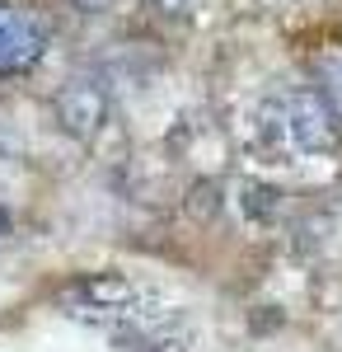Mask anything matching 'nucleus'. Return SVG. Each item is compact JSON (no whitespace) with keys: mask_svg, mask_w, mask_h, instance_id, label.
<instances>
[{"mask_svg":"<svg viewBox=\"0 0 342 352\" xmlns=\"http://www.w3.org/2000/svg\"><path fill=\"white\" fill-rule=\"evenodd\" d=\"M47 38L52 33L33 10L14 5V0H0V80L28 76L47 56Z\"/></svg>","mask_w":342,"mask_h":352,"instance_id":"7ed1b4c3","label":"nucleus"},{"mask_svg":"<svg viewBox=\"0 0 342 352\" xmlns=\"http://www.w3.org/2000/svg\"><path fill=\"white\" fill-rule=\"evenodd\" d=\"M108 109H113V94L99 76H71L56 94V122L76 141H94L108 122Z\"/></svg>","mask_w":342,"mask_h":352,"instance_id":"20e7f679","label":"nucleus"},{"mask_svg":"<svg viewBox=\"0 0 342 352\" xmlns=\"http://www.w3.org/2000/svg\"><path fill=\"white\" fill-rule=\"evenodd\" d=\"M315 71H319V94L333 104V113L342 118V47H323L315 61Z\"/></svg>","mask_w":342,"mask_h":352,"instance_id":"39448f33","label":"nucleus"},{"mask_svg":"<svg viewBox=\"0 0 342 352\" xmlns=\"http://www.w3.org/2000/svg\"><path fill=\"white\" fill-rule=\"evenodd\" d=\"M0 230H5V212H0Z\"/></svg>","mask_w":342,"mask_h":352,"instance_id":"0eeeda50","label":"nucleus"},{"mask_svg":"<svg viewBox=\"0 0 342 352\" xmlns=\"http://www.w3.org/2000/svg\"><path fill=\"white\" fill-rule=\"evenodd\" d=\"M342 118L319 89H282L258 109V151L272 160L328 155L338 151Z\"/></svg>","mask_w":342,"mask_h":352,"instance_id":"f257e3e1","label":"nucleus"},{"mask_svg":"<svg viewBox=\"0 0 342 352\" xmlns=\"http://www.w3.org/2000/svg\"><path fill=\"white\" fill-rule=\"evenodd\" d=\"M155 14H164V19H187L192 10H197V0H146Z\"/></svg>","mask_w":342,"mask_h":352,"instance_id":"423d86ee","label":"nucleus"},{"mask_svg":"<svg viewBox=\"0 0 342 352\" xmlns=\"http://www.w3.org/2000/svg\"><path fill=\"white\" fill-rule=\"evenodd\" d=\"M61 305H66V315H76L84 324H104L113 333L155 320L141 300V287L122 272H84V277H76L61 292Z\"/></svg>","mask_w":342,"mask_h":352,"instance_id":"f03ea898","label":"nucleus"}]
</instances>
